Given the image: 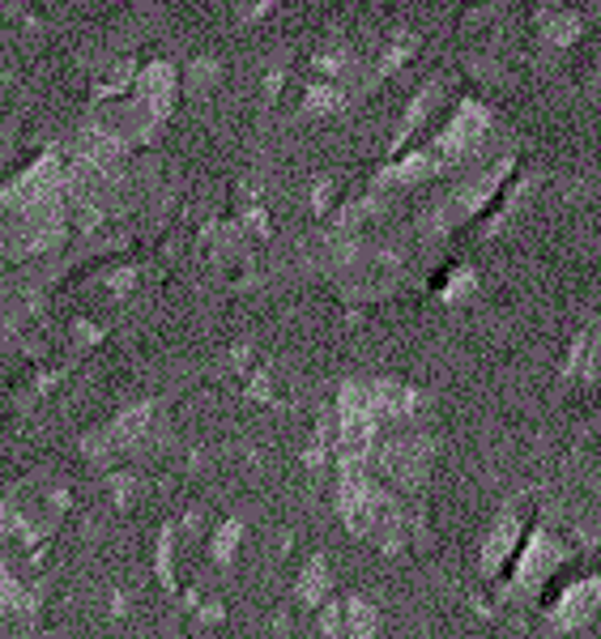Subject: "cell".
Listing matches in <instances>:
<instances>
[{
  "label": "cell",
  "mask_w": 601,
  "mask_h": 639,
  "mask_svg": "<svg viewBox=\"0 0 601 639\" xmlns=\"http://www.w3.org/2000/svg\"><path fill=\"white\" fill-rule=\"evenodd\" d=\"M512 563H516L512 567V588H534V584H541L546 575L559 572L568 563V545L559 542L550 529H534L525 538V550Z\"/></svg>",
  "instance_id": "cell-6"
},
{
  "label": "cell",
  "mask_w": 601,
  "mask_h": 639,
  "mask_svg": "<svg viewBox=\"0 0 601 639\" xmlns=\"http://www.w3.org/2000/svg\"><path fill=\"white\" fill-rule=\"evenodd\" d=\"M132 490H137V474H116V478H111V495H116V503H128Z\"/></svg>",
  "instance_id": "cell-23"
},
{
  "label": "cell",
  "mask_w": 601,
  "mask_h": 639,
  "mask_svg": "<svg viewBox=\"0 0 601 639\" xmlns=\"http://www.w3.org/2000/svg\"><path fill=\"white\" fill-rule=\"evenodd\" d=\"M239 542H244V524H239V520H226L218 533H214V563H218V567H230Z\"/></svg>",
  "instance_id": "cell-18"
},
{
  "label": "cell",
  "mask_w": 601,
  "mask_h": 639,
  "mask_svg": "<svg viewBox=\"0 0 601 639\" xmlns=\"http://www.w3.org/2000/svg\"><path fill=\"white\" fill-rule=\"evenodd\" d=\"M342 618H346L342 631H350V639H380V609L367 597H350L342 606Z\"/></svg>",
  "instance_id": "cell-15"
},
{
  "label": "cell",
  "mask_w": 601,
  "mask_h": 639,
  "mask_svg": "<svg viewBox=\"0 0 601 639\" xmlns=\"http://www.w3.org/2000/svg\"><path fill=\"white\" fill-rule=\"evenodd\" d=\"M443 166L436 162L431 150H414L406 159H397L393 166H384L380 175H376V184L372 188L384 192V188H410V184H422V180H431V175H440Z\"/></svg>",
  "instance_id": "cell-8"
},
{
  "label": "cell",
  "mask_w": 601,
  "mask_h": 639,
  "mask_svg": "<svg viewBox=\"0 0 601 639\" xmlns=\"http://www.w3.org/2000/svg\"><path fill=\"white\" fill-rule=\"evenodd\" d=\"M201 622H222V606H205V609H201Z\"/></svg>",
  "instance_id": "cell-28"
},
{
  "label": "cell",
  "mask_w": 601,
  "mask_h": 639,
  "mask_svg": "<svg viewBox=\"0 0 601 639\" xmlns=\"http://www.w3.org/2000/svg\"><path fill=\"white\" fill-rule=\"evenodd\" d=\"M159 435H162L159 405L154 401H141V405L125 410L111 426H103L98 435H86L82 440V452L95 456V461H111L116 452H146V447H154Z\"/></svg>",
  "instance_id": "cell-4"
},
{
  "label": "cell",
  "mask_w": 601,
  "mask_h": 639,
  "mask_svg": "<svg viewBox=\"0 0 601 639\" xmlns=\"http://www.w3.org/2000/svg\"><path fill=\"white\" fill-rule=\"evenodd\" d=\"M320 631H324V639L342 636V606L337 602H324V609H320Z\"/></svg>",
  "instance_id": "cell-22"
},
{
  "label": "cell",
  "mask_w": 601,
  "mask_h": 639,
  "mask_svg": "<svg viewBox=\"0 0 601 639\" xmlns=\"http://www.w3.org/2000/svg\"><path fill=\"white\" fill-rule=\"evenodd\" d=\"M486 132H491V107H482L477 98H465V102L457 107V116L448 120V128L436 137L431 154H436L440 166H452V162L470 159L477 145H482Z\"/></svg>",
  "instance_id": "cell-5"
},
{
  "label": "cell",
  "mask_w": 601,
  "mask_h": 639,
  "mask_svg": "<svg viewBox=\"0 0 601 639\" xmlns=\"http://www.w3.org/2000/svg\"><path fill=\"white\" fill-rule=\"evenodd\" d=\"M516 545H520V516H500V524L491 529V538L482 542V575H500L512 563V554H516Z\"/></svg>",
  "instance_id": "cell-10"
},
{
  "label": "cell",
  "mask_w": 601,
  "mask_h": 639,
  "mask_svg": "<svg viewBox=\"0 0 601 639\" xmlns=\"http://www.w3.org/2000/svg\"><path fill=\"white\" fill-rule=\"evenodd\" d=\"M564 376L568 380H580L584 383H593L598 380V328H584L580 337H576V346H571V358H568V367H564Z\"/></svg>",
  "instance_id": "cell-14"
},
{
  "label": "cell",
  "mask_w": 601,
  "mask_h": 639,
  "mask_svg": "<svg viewBox=\"0 0 601 639\" xmlns=\"http://www.w3.org/2000/svg\"><path fill=\"white\" fill-rule=\"evenodd\" d=\"M431 452H436L431 435H422V431H397V435H388V440L380 435L367 461H372L397 490H410L414 495V490L427 481Z\"/></svg>",
  "instance_id": "cell-3"
},
{
  "label": "cell",
  "mask_w": 601,
  "mask_h": 639,
  "mask_svg": "<svg viewBox=\"0 0 601 639\" xmlns=\"http://www.w3.org/2000/svg\"><path fill=\"white\" fill-rule=\"evenodd\" d=\"M507 171H512V154L507 159H500L495 166H486L482 175H477L470 188L461 192V196H452L448 205H452V214L457 218H470V214H477V209H486V201H495L500 196V184L507 180Z\"/></svg>",
  "instance_id": "cell-9"
},
{
  "label": "cell",
  "mask_w": 601,
  "mask_h": 639,
  "mask_svg": "<svg viewBox=\"0 0 601 639\" xmlns=\"http://www.w3.org/2000/svg\"><path fill=\"white\" fill-rule=\"evenodd\" d=\"M410 56H414L410 43H397V47H393V52H388V56H384V61H380V73H393L397 64H406V61H410Z\"/></svg>",
  "instance_id": "cell-24"
},
{
  "label": "cell",
  "mask_w": 601,
  "mask_h": 639,
  "mask_svg": "<svg viewBox=\"0 0 601 639\" xmlns=\"http://www.w3.org/2000/svg\"><path fill=\"white\" fill-rule=\"evenodd\" d=\"M132 282H137V269H120V273H111V278H107V286L116 290V294H128Z\"/></svg>",
  "instance_id": "cell-25"
},
{
  "label": "cell",
  "mask_w": 601,
  "mask_h": 639,
  "mask_svg": "<svg viewBox=\"0 0 601 639\" xmlns=\"http://www.w3.org/2000/svg\"><path fill=\"white\" fill-rule=\"evenodd\" d=\"M73 337H77V342L86 346V342H95V337H98V328H95V324H90V320H77V328H73Z\"/></svg>",
  "instance_id": "cell-26"
},
{
  "label": "cell",
  "mask_w": 601,
  "mask_h": 639,
  "mask_svg": "<svg viewBox=\"0 0 601 639\" xmlns=\"http://www.w3.org/2000/svg\"><path fill=\"white\" fill-rule=\"evenodd\" d=\"M64 205V166L56 154H43L13 184H0V260L61 248Z\"/></svg>",
  "instance_id": "cell-1"
},
{
  "label": "cell",
  "mask_w": 601,
  "mask_h": 639,
  "mask_svg": "<svg viewBox=\"0 0 601 639\" xmlns=\"http://www.w3.org/2000/svg\"><path fill=\"white\" fill-rule=\"evenodd\" d=\"M175 95H180V73H175V64L154 61L132 77V102L116 116V128H120V137H125L128 145L150 141V137L159 132L162 120H167L171 107H175Z\"/></svg>",
  "instance_id": "cell-2"
},
{
  "label": "cell",
  "mask_w": 601,
  "mask_h": 639,
  "mask_svg": "<svg viewBox=\"0 0 601 639\" xmlns=\"http://www.w3.org/2000/svg\"><path fill=\"white\" fill-rule=\"evenodd\" d=\"M218 73H222L218 61H192L189 73H184V82H189L192 95H201V90H210V86L218 82Z\"/></svg>",
  "instance_id": "cell-19"
},
{
  "label": "cell",
  "mask_w": 601,
  "mask_h": 639,
  "mask_svg": "<svg viewBox=\"0 0 601 639\" xmlns=\"http://www.w3.org/2000/svg\"><path fill=\"white\" fill-rule=\"evenodd\" d=\"M329 588H333L329 559H324V554H312L308 567H303V575H299V584H294V597H299L303 606H324V602H329Z\"/></svg>",
  "instance_id": "cell-12"
},
{
  "label": "cell",
  "mask_w": 601,
  "mask_h": 639,
  "mask_svg": "<svg viewBox=\"0 0 601 639\" xmlns=\"http://www.w3.org/2000/svg\"><path fill=\"white\" fill-rule=\"evenodd\" d=\"M346 107V90L337 86V82H312L308 90H303V111L308 116H333V111H342Z\"/></svg>",
  "instance_id": "cell-16"
},
{
  "label": "cell",
  "mask_w": 601,
  "mask_h": 639,
  "mask_svg": "<svg viewBox=\"0 0 601 639\" xmlns=\"http://www.w3.org/2000/svg\"><path fill=\"white\" fill-rule=\"evenodd\" d=\"M598 575L593 580H576L568 593L559 597V606L550 609V622H555V631H580V627H589L593 622V614H598Z\"/></svg>",
  "instance_id": "cell-7"
},
{
  "label": "cell",
  "mask_w": 601,
  "mask_h": 639,
  "mask_svg": "<svg viewBox=\"0 0 601 639\" xmlns=\"http://www.w3.org/2000/svg\"><path fill=\"white\" fill-rule=\"evenodd\" d=\"M477 286V273L474 269H461V273H452V282H448V290H443V299L448 303H457V299H470Z\"/></svg>",
  "instance_id": "cell-21"
},
{
  "label": "cell",
  "mask_w": 601,
  "mask_h": 639,
  "mask_svg": "<svg viewBox=\"0 0 601 639\" xmlns=\"http://www.w3.org/2000/svg\"><path fill=\"white\" fill-rule=\"evenodd\" d=\"M538 22H541V43H546V47H559V52H564L568 43H576L580 31H584V22H580L576 13H568V9H559V13H555V9H541Z\"/></svg>",
  "instance_id": "cell-13"
},
{
  "label": "cell",
  "mask_w": 601,
  "mask_h": 639,
  "mask_svg": "<svg viewBox=\"0 0 601 639\" xmlns=\"http://www.w3.org/2000/svg\"><path fill=\"white\" fill-rule=\"evenodd\" d=\"M440 98H443V82H427V86L414 95V102L406 107V116H401V128H397V137H393V150H401L414 132L427 124V116L436 111V102H440Z\"/></svg>",
  "instance_id": "cell-11"
},
{
  "label": "cell",
  "mask_w": 601,
  "mask_h": 639,
  "mask_svg": "<svg viewBox=\"0 0 601 639\" xmlns=\"http://www.w3.org/2000/svg\"><path fill=\"white\" fill-rule=\"evenodd\" d=\"M22 584H18V575L9 572L4 563H0V614H9V609H18L22 606Z\"/></svg>",
  "instance_id": "cell-20"
},
{
  "label": "cell",
  "mask_w": 601,
  "mask_h": 639,
  "mask_svg": "<svg viewBox=\"0 0 601 639\" xmlns=\"http://www.w3.org/2000/svg\"><path fill=\"white\" fill-rule=\"evenodd\" d=\"M175 533H180V524H162V533H159V580H162V588H180V580H175Z\"/></svg>",
  "instance_id": "cell-17"
},
{
  "label": "cell",
  "mask_w": 601,
  "mask_h": 639,
  "mask_svg": "<svg viewBox=\"0 0 601 639\" xmlns=\"http://www.w3.org/2000/svg\"><path fill=\"white\" fill-rule=\"evenodd\" d=\"M329 188H333L329 180H320V184H316V192H312V205H316V209H324V205H329Z\"/></svg>",
  "instance_id": "cell-27"
}]
</instances>
